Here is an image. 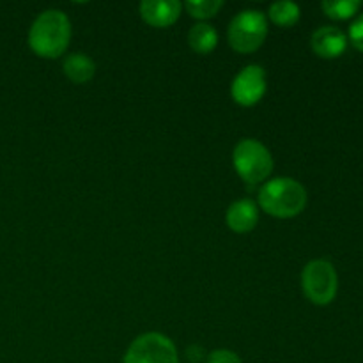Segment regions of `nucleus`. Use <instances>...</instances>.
I'll return each mask as SVG.
<instances>
[{
  "label": "nucleus",
  "instance_id": "obj_1",
  "mask_svg": "<svg viewBox=\"0 0 363 363\" xmlns=\"http://www.w3.org/2000/svg\"><path fill=\"white\" fill-rule=\"evenodd\" d=\"M71 41V21L59 9L43 11L28 30V46L43 59H57L64 55Z\"/></svg>",
  "mask_w": 363,
  "mask_h": 363
},
{
  "label": "nucleus",
  "instance_id": "obj_2",
  "mask_svg": "<svg viewBox=\"0 0 363 363\" xmlns=\"http://www.w3.org/2000/svg\"><path fill=\"white\" fill-rule=\"evenodd\" d=\"M259 208L273 218H294L305 209L308 201L307 190L293 177H275L259 190Z\"/></svg>",
  "mask_w": 363,
  "mask_h": 363
},
{
  "label": "nucleus",
  "instance_id": "obj_3",
  "mask_svg": "<svg viewBox=\"0 0 363 363\" xmlns=\"http://www.w3.org/2000/svg\"><path fill=\"white\" fill-rule=\"evenodd\" d=\"M233 165L238 176L247 184L264 183L273 172V156L262 142L255 138H243L233 151Z\"/></svg>",
  "mask_w": 363,
  "mask_h": 363
},
{
  "label": "nucleus",
  "instance_id": "obj_4",
  "mask_svg": "<svg viewBox=\"0 0 363 363\" xmlns=\"http://www.w3.org/2000/svg\"><path fill=\"white\" fill-rule=\"evenodd\" d=\"M268 35V18L262 11L245 9L230 20L227 41L238 53L257 52Z\"/></svg>",
  "mask_w": 363,
  "mask_h": 363
},
{
  "label": "nucleus",
  "instance_id": "obj_5",
  "mask_svg": "<svg viewBox=\"0 0 363 363\" xmlns=\"http://www.w3.org/2000/svg\"><path fill=\"white\" fill-rule=\"evenodd\" d=\"M301 289L314 305H328L335 300L339 289V277L330 261L315 259L301 272Z\"/></svg>",
  "mask_w": 363,
  "mask_h": 363
},
{
  "label": "nucleus",
  "instance_id": "obj_6",
  "mask_svg": "<svg viewBox=\"0 0 363 363\" xmlns=\"http://www.w3.org/2000/svg\"><path fill=\"white\" fill-rule=\"evenodd\" d=\"M123 363H179V353L169 337L158 332H147L130 344Z\"/></svg>",
  "mask_w": 363,
  "mask_h": 363
},
{
  "label": "nucleus",
  "instance_id": "obj_7",
  "mask_svg": "<svg viewBox=\"0 0 363 363\" xmlns=\"http://www.w3.org/2000/svg\"><path fill=\"white\" fill-rule=\"evenodd\" d=\"M266 89H268L266 71L259 64H248L234 77L230 84V96L234 103L248 108V106L257 105L264 98Z\"/></svg>",
  "mask_w": 363,
  "mask_h": 363
},
{
  "label": "nucleus",
  "instance_id": "obj_8",
  "mask_svg": "<svg viewBox=\"0 0 363 363\" xmlns=\"http://www.w3.org/2000/svg\"><path fill=\"white\" fill-rule=\"evenodd\" d=\"M183 11L177 0H144L138 6L140 18L155 28H167L176 23Z\"/></svg>",
  "mask_w": 363,
  "mask_h": 363
},
{
  "label": "nucleus",
  "instance_id": "obj_9",
  "mask_svg": "<svg viewBox=\"0 0 363 363\" xmlns=\"http://www.w3.org/2000/svg\"><path fill=\"white\" fill-rule=\"evenodd\" d=\"M312 52L321 59H337L347 48V35L333 25L315 28L311 38Z\"/></svg>",
  "mask_w": 363,
  "mask_h": 363
},
{
  "label": "nucleus",
  "instance_id": "obj_10",
  "mask_svg": "<svg viewBox=\"0 0 363 363\" xmlns=\"http://www.w3.org/2000/svg\"><path fill=\"white\" fill-rule=\"evenodd\" d=\"M225 222L233 233L247 234L255 229L259 222V208L250 199L234 201L225 213Z\"/></svg>",
  "mask_w": 363,
  "mask_h": 363
},
{
  "label": "nucleus",
  "instance_id": "obj_11",
  "mask_svg": "<svg viewBox=\"0 0 363 363\" xmlns=\"http://www.w3.org/2000/svg\"><path fill=\"white\" fill-rule=\"evenodd\" d=\"M62 69L67 80H71L77 85H82L94 78L96 64L87 53H71V55L64 59Z\"/></svg>",
  "mask_w": 363,
  "mask_h": 363
},
{
  "label": "nucleus",
  "instance_id": "obj_12",
  "mask_svg": "<svg viewBox=\"0 0 363 363\" xmlns=\"http://www.w3.org/2000/svg\"><path fill=\"white\" fill-rule=\"evenodd\" d=\"M188 45L194 52L208 55L218 45V32L209 23H197L188 32Z\"/></svg>",
  "mask_w": 363,
  "mask_h": 363
},
{
  "label": "nucleus",
  "instance_id": "obj_13",
  "mask_svg": "<svg viewBox=\"0 0 363 363\" xmlns=\"http://www.w3.org/2000/svg\"><path fill=\"white\" fill-rule=\"evenodd\" d=\"M301 11L300 6L289 0H279L273 2L268 9V18L279 27H293L300 21Z\"/></svg>",
  "mask_w": 363,
  "mask_h": 363
},
{
  "label": "nucleus",
  "instance_id": "obj_14",
  "mask_svg": "<svg viewBox=\"0 0 363 363\" xmlns=\"http://www.w3.org/2000/svg\"><path fill=\"white\" fill-rule=\"evenodd\" d=\"M360 0H325L321 9L332 20H350L360 11Z\"/></svg>",
  "mask_w": 363,
  "mask_h": 363
},
{
  "label": "nucleus",
  "instance_id": "obj_15",
  "mask_svg": "<svg viewBox=\"0 0 363 363\" xmlns=\"http://www.w3.org/2000/svg\"><path fill=\"white\" fill-rule=\"evenodd\" d=\"M183 7L191 18L206 23V20H211L220 13V9L223 7V0H188L183 4Z\"/></svg>",
  "mask_w": 363,
  "mask_h": 363
},
{
  "label": "nucleus",
  "instance_id": "obj_16",
  "mask_svg": "<svg viewBox=\"0 0 363 363\" xmlns=\"http://www.w3.org/2000/svg\"><path fill=\"white\" fill-rule=\"evenodd\" d=\"M206 363H243V360L230 350H215L208 354Z\"/></svg>",
  "mask_w": 363,
  "mask_h": 363
},
{
  "label": "nucleus",
  "instance_id": "obj_17",
  "mask_svg": "<svg viewBox=\"0 0 363 363\" xmlns=\"http://www.w3.org/2000/svg\"><path fill=\"white\" fill-rule=\"evenodd\" d=\"M350 39L354 48L363 52V14L357 18L350 27Z\"/></svg>",
  "mask_w": 363,
  "mask_h": 363
},
{
  "label": "nucleus",
  "instance_id": "obj_18",
  "mask_svg": "<svg viewBox=\"0 0 363 363\" xmlns=\"http://www.w3.org/2000/svg\"><path fill=\"white\" fill-rule=\"evenodd\" d=\"M186 358L191 363H201L202 360H206V358H208V353H206L204 347H202V346H197V344H194V346H190L186 350Z\"/></svg>",
  "mask_w": 363,
  "mask_h": 363
}]
</instances>
